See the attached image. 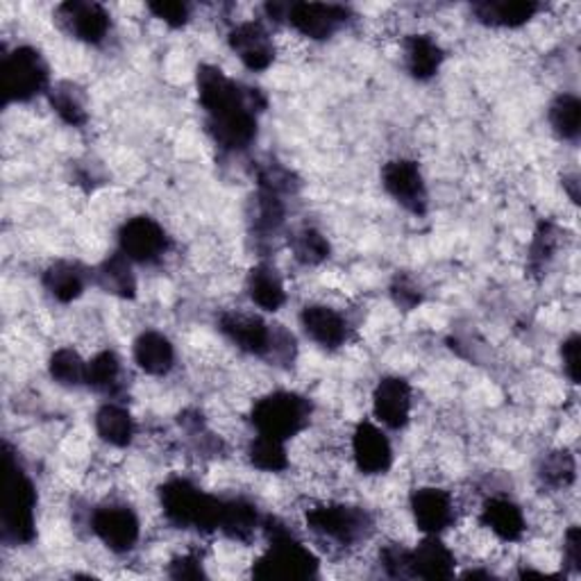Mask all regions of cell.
Listing matches in <instances>:
<instances>
[{
	"label": "cell",
	"mask_w": 581,
	"mask_h": 581,
	"mask_svg": "<svg viewBox=\"0 0 581 581\" xmlns=\"http://www.w3.org/2000/svg\"><path fill=\"white\" fill-rule=\"evenodd\" d=\"M196 85L211 139L232 152L246 150L257 139L255 91H244L219 66L211 64L198 69Z\"/></svg>",
	"instance_id": "obj_1"
},
{
	"label": "cell",
	"mask_w": 581,
	"mask_h": 581,
	"mask_svg": "<svg viewBox=\"0 0 581 581\" xmlns=\"http://www.w3.org/2000/svg\"><path fill=\"white\" fill-rule=\"evenodd\" d=\"M267 532L269 547L252 566V577L257 579H311L319 572V559L313 552L296 539L288 527L269 516L261 520Z\"/></svg>",
	"instance_id": "obj_2"
},
{
	"label": "cell",
	"mask_w": 581,
	"mask_h": 581,
	"mask_svg": "<svg viewBox=\"0 0 581 581\" xmlns=\"http://www.w3.org/2000/svg\"><path fill=\"white\" fill-rule=\"evenodd\" d=\"M160 505L166 520L182 530H198L205 534L219 532L223 499L205 493L189 480H169L160 491Z\"/></svg>",
	"instance_id": "obj_3"
},
{
	"label": "cell",
	"mask_w": 581,
	"mask_h": 581,
	"mask_svg": "<svg viewBox=\"0 0 581 581\" xmlns=\"http://www.w3.org/2000/svg\"><path fill=\"white\" fill-rule=\"evenodd\" d=\"M37 491L18 457L5 445V507H3V541L8 545H28L37 536Z\"/></svg>",
	"instance_id": "obj_4"
},
{
	"label": "cell",
	"mask_w": 581,
	"mask_h": 581,
	"mask_svg": "<svg viewBox=\"0 0 581 581\" xmlns=\"http://www.w3.org/2000/svg\"><path fill=\"white\" fill-rule=\"evenodd\" d=\"M311 418V403L294 391H275L263 395L250 411V422L257 434L271 436L277 441H288L298 436Z\"/></svg>",
	"instance_id": "obj_5"
},
{
	"label": "cell",
	"mask_w": 581,
	"mask_h": 581,
	"mask_svg": "<svg viewBox=\"0 0 581 581\" xmlns=\"http://www.w3.org/2000/svg\"><path fill=\"white\" fill-rule=\"evenodd\" d=\"M48 64L33 46H18L0 64L5 102H28L48 91Z\"/></svg>",
	"instance_id": "obj_6"
},
{
	"label": "cell",
	"mask_w": 581,
	"mask_h": 581,
	"mask_svg": "<svg viewBox=\"0 0 581 581\" xmlns=\"http://www.w3.org/2000/svg\"><path fill=\"white\" fill-rule=\"evenodd\" d=\"M307 527L336 545H355L363 541L373 530V518L361 507L343 505V502H327L307 509Z\"/></svg>",
	"instance_id": "obj_7"
},
{
	"label": "cell",
	"mask_w": 581,
	"mask_h": 581,
	"mask_svg": "<svg viewBox=\"0 0 581 581\" xmlns=\"http://www.w3.org/2000/svg\"><path fill=\"white\" fill-rule=\"evenodd\" d=\"M219 325L236 348L252 357H275L284 346H294V336H288L286 332L277 336L267 321L252 313L227 311L221 316Z\"/></svg>",
	"instance_id": "obj_8"
},
{
	"label": "cell",
	"mask_w": 581,
	"mask_h": 581,
	"mask_svg": "<svg viewBox=\"0 0 581 581\" xmlns=\"http://www.w3.org/2000/svg\"><path fill=\"white\" fill-rule=\"evenodd\" d=\"M166 230L150 217H135L119 230V252L132 263H157L169 252Z\"/></svg>",
	"instance_id": "obj_9"
},
{
	"label": "cell",
	"mask_w": 581,
	"mask_h": 581,
	"mask_svg": "<svg viewBox=\"0 0 581 581\" xmlns=\"http://www.w3.org/2000/svg\"><path fill=\"white\" fill-rule=\"evenodd\" d=\"M353 12L336 3H288L286 23L313 41H325L350 21Z\"/></svg>",
	"instance_id": "obj_10"
},
{
	"label": "cell",
	"mask_w": 581,
	"mask_h": 581,
	"mask_svg": "<svg viewBox=\"0 0 581 581\" xmlns=\"http://www.w3.org/2000/svg\"><path fill=\"white\" fill-rule=\"evenodd\" d=\"M91 532L96 539L116 554L135 549L141 536V522L137 514L125 505H104L91 516Z\"/></svg>",
	"instance_id": "obj_11"
},
{
	"label": "cell",
	"mask_w": 581,
	"mask_h": 581,
	"mask_svg": "<svg viewBox=\"0 0 581 581\" xmlns=\"http://www.w3.org/2000/svg\"><path fill=\"white\" fill-rule=\"evenodd\" d=\"M382 184L386 194L413 217H422L428 211L425 177L413 160H391L384 164Z\"/></svg>",
	"instance_id": "obj_12"
},
{
	"label": "cell",
	"mask_w": 581,
	"mask_h": 581,
	"mask_svg": "<svg viewBox=\"0 0 581 581\" xmlns=\"http://www.w3.org/2000/svg\"><path fill=\"white\" fill-rule=\"evenodd\" d=\"M457 559L441 536L425 534L413 549L403 552V577L418 579H450L455 577Z\"/></svg>",
	"instance_id": "obj_13"
},
{
	"label": "cell",
	"mask_w": 581,
	"mask_h": 581,
	"mask_svg": "<svg viewBox=\"0 0 581 581\" xmlns=\"http://www.w3.org/2000/svg\"><path fill=\"white\" fill-rule=\"evenodd\" d=\"M409 507L413 514V522L422 534L441 536L445 530H450L457 520V507L453 495L436 486L416 489L411 493Z\"/></svg>",
	"instance_id": "obj_14"
},
{
	"label": "cell",
	"mask_w": 581,
	"mask_h": 581,
	"mask_svg": "<svg viewBox=\"0 0 581 581\" xmlns=\"http://www.w3.org/2000/svg\"><path fill=\"white\" fill-rule=\"evenodd\" d=\"M58 18L64 30L77 41L98 46L110 35L112 18L110 12L98 3H83V0H69L58 8Z\"/></svg>",
	"instance_id": "obj_15"
},
{
	"label": "cell",
	"mask_w": 581,
	"mask_h": 581,
	"mask_svg": "<svg viewBox=\"0 0 581 581\" xmlns=\"http://www.w3.org/2000/svg\"><path fill=\"white\" fill-rule=\"evenodd\" d=\"M413 405V393L407 380L398 375L382 378L373 391V416L388 430H405Z\"/></svg>",
	"instance_id": "obj_16"
},
{
	"label": "cell",
	"mask_w": 581,
	"mask_h": 581,
	"mask_svg": "<svg viewBox=\"0 0 581 581\" xmlns=\"http://www.w3.org/2000/svg\"><path fill=\"white\" fill-rule=\"evenodd\" d=\"M230 48L252 73L267 71L275 62V44L269 30L257 21L239 23L227 35Z\"/></svg>",
	"instance_id": "obj_17"
},
{
	"label": "cell",
	"mask_w": 581,
	"mask_h": 581,
	"mask_svg": "<svg viewBox=\"0 0 581 581\" xmlns=\"http://www.w3.org/2000/svg\"><path fill=\"white\" fill-rule=\"evenodd\" d=\"M353 457L363 474H384L393 466L388 436L371 420H361L353 434Z\"/></svg>",
	"instance_id": "obj_18"
},
{
	"label": "cell",
	"mask_w": 581,
	"mask_h": 581,
	"mask_svg": "<svg viewBox=\"0 0 581 581\" xmlns=\"http://www.w3.org/2000/svg\"><path fill=\"white\" fill-rule=\"evenodd\" d=\"M300 325L305 334L325 350H336L348 341L346 316L327 305H307L300 311Z\"/></svg>",
	"instance_id": "obj_19"
},
{
	"label": "cell",
	"mask_w": 581,
	"mask_h": 581,
	"mask_svg": "<svg viewBox=\"0 0 581 581\" xmlns=\"http://www.w3.org/2000/svg\"><path fill=\"white\" fill-rule=\"evenodd\" d=\"M480 520L499 541H505V543H518L527 530L522 509L509 497L486 499Z\"/></svg>",
	"instance_id": "obj_20"
},
{
	"label": "cell",
	"mask_w": 581,
	"mask_h": 581,
	"mask_svg": "<svg viewBox=\"0 0 581 581\" xmlns=\"http://www.w3.org/2000/svg\"><path fill=\"white\" fill-rule=\"evenodd\" d=\"M135 363L146 375L162 378L169 375L175 366V348L162 332H144L135 341Z\"/></svg>",
	"instance_id": "obj_21"
},
{
	"label": "cell",
	"mask_w": 581,
	"mask_h": 581,
	"mask_svg": "<svg viewBox=\"0 0 581 581\" xmlns=\"http://www.w3.org/2000/svg\"><path fill=\"white\" fill-rule=\"evenodd\" d=\"M41 282L52 300L69 305L85 294L87 273L73 261H55L46 269Z\"/></svg>",
	"instance_id": "obj_22"
},
{
	"label": "cell",
	"mask_w": 581,
	"mask_h": 581,
	"mask_svg": "<svg viewBox=\"0 0 581 581\" xmlns=\"http://www.w3.org/2000/svg\"><path fill=\"white\" fill-rule=\"evenodd\" d=\"M541 8L536 3H509V0H484L474 3L472 14L489 28H520L530 23Z\"/></svg>",
	"instance_id": "obj_23"
},
{
	"label": "cell",
	"mask_w": 581,
	"mask_h": 581,
	"mask_svg": "<svg viewBox=\"0 0 581 581\" xmlns=\"http://www.w3.org/2000/svg\"><path fill=\"white\" fill-rule=\"evenodd\" d=\"M445 55L438 41L430 35H411L405 41V62L413 81L428 83L438 73Z\"/></svg>",
	"instance_id": "obj_24"
},
{
	"label": "cell",
	"mask_w": 581,
	"mask_h": 581,
	"mask_svg": "<svg viewBox=\"0 0 581 581\" xmlns=\"http://www.w3.org/2000/svg\"><path fill=\"white\" fill-rule=\"evenodd\" d=\"M96 280L104 294L121 300H132L137 296V277L132 271V261L123 252H114L104 259L96 271Z\"/></svg>",
	"instance_id": "obj_25"
},
{
	"label": "cell",
	"mask_w": 581,
	"mask_h": 581,
	"mask_svg": "<svg viewBox=\"0 0 581 581\" xmlns=\"http://www.w3.org/2000/svg\"><path fill=\"white\" fill-rule=\"evenodd\" d=\"M250 300L263 311H280L286 302V288L280 273L271 263H259L248 275L246 282Z\"/></svg>",
	"instance_id": "obj_26"
},
{
	"label": "cell",
	"mask_w": 581,
	"mask_h": 581,
	"mask_svg": "<svg viewBox=\"0 0 581 581\" xmlns=\"http://www.w3.org/2000/svg\"><path fill=\"white\" fill-rule=\"evenodd\" d=\"M257 527H261V518H259V511L250 499H246V497L223 499V516H221L219 532H223L232 541L246 543L255 536Z\"/></svg>",
	"instance_id": "obj_27"
},
{
	"label": "cell",
	"mask_w": 581,
	"mask_h": 581,
	"mask_svg": "<svg viewBox=\"0 0 581 581\" xmlns=\"http://www.w3.org/2000/svg\"><path fill=\"white\" fill-rule=\"evenodd\" d=\"M96 432L104 443L127 447L135 438V420H132L125 407L108 403L96 411Z\"/></svg>",
	"instance_id": "obj_28"
},
{
	"label": "cell",
	"mask_w": 581,
	"mask_h": 581,
	"mask_svg": "<svg viewBox=\"0 0 581 581\" xmlns=\"http://www.w3.org/2000/svg\"><path fill=\"white\" fill-rule=\"evenodd\" d=\"M549 125L564 141H577L581 132V100L574 94H561L549 104Z\"/></svg>",
	"instance_id": "obj_29"
},
{
	"label": "cell",
	"mask_w": 581,
	"mask_h": 581,
	"mask_svg": "<svg viewBox=\"0 0 581 581\" xmlns=\"http://www.w3.org/2000/svg\"><path fill=\"white\" fill-rule=\"evenodd\" d=\"M284 191L271 189V187H263L259 184V194L255 200V230L263 236H271L275 234L282 223H284V200H282Z\"/></svg>",
	"instance_id": "obj_30"
},
{
	"label": "cell",
	"mask_w": 581,
	"mask_h": 581,
	"mask_svg": "<svg viewBox=\"0 0 581 581\" xmlns=\"http://www.w3.org/2000/svg\"><path fill=\"white\" fill-rule=\"evenodd\" d=\"M48 373L62 386H83L87 384V361L73 348H60L48 359Z\"/></svg>",
	"instance_id": "obj_31"
},
{
	"label": "cell",
	"mask_w": 581,
	"mask_h": 581,
	"mask_svg": "<svg viewBox=\"0 0 581 581\" xmlns=\"http://www.w3.org/2000/svg\"><path fill=\"white\" fill-rule=\"evenodd\" d=\"M248 459L257 470L263 472H282L288 468L286 443L257 434L248 447Z\"/></svg>",
	"instance_id": "obj_32"
},
{
	"label": "cell",
	"mask_w": 581,
	"mask_h": 581,
	"mask_svg": "<svg viewBox=\"0 0 581 581\" xmlns=\"http://www.w3.org/2000/svg\"><path fill=\"white\" fill-rule=\"evenodd\" d=\"M288 244H290V252H294L296 261L305 263V267H319V263H323L332 252L327 236L313 227H305L296 232L294 236H290Z\"/></svg>",
	"instance_id": "obj_33"
},
{
	"label": "cell",
	"mask_w": 581,
	"mask_h": 581,
	"mask_svg": "<svg viewBox=\"0 0 581 581\" xmlns=\"http://www.w3.org/2000/svg\"><path fill=\"white\" fill-rule=\"evenodd\" d=\"M50 108L55 110V114L71 127H83L89 116L85 110V100L73 85H58L48 91Z\"/></svg>",
	"instance_id": "obj_34"
},
{
	"label": "cell",
	"mask_w": 581,
	"mask_h": 581,
	"mask_svg": "<svg viewBox=\"0 0 581 581\" xmlns=\"http://www.w3.org/2000/svg\"><path fill=\"white\" fill-rule=\"evenodd\" d=\"M577 478V463L568 450L549 453L539 463V480L549 489H568Z\"/></svg>",
	"instance_id": "obj_35"
},
{
	"label": "cell",
	"mask_w": 581,
	"mask_h": 581,
	"mask_svg": "<svg viewBox=\"0 0 581 581\" xmlns=\"http://www.w3.org/2000/svg\"><path fill=\"white\" fill-rule=\"evenodd\" d=\"M121 378V359L112 350L98 353L87 361V386L100 393H112L119 386Z\"/></svg>",
	"instance_id": "obj_36"
},
{
	"label": "cell",
	"mask_w": 581,
	"mask_h": 581,
	"mask_svg": "<svg viewBox=\"0 0 581 581\" xmlns=\"http://www.w3.org/2000/svg\"><path fill=\"white\" fill-rule=\"evenodd\" d=\"M557 252V230H554L552 223H541L534 244L530 250V267L532 271H543L549 259Z\"/></svg>",
	"instance_id": "obj_37"
},
{
	"label": "cell",
	"mask_w": 581,
	"mask_h": 581,
	"mask_svg": "<svg viewBox=\"0 0 581 581\" xmlns=\"http://www.w3.org/2000/svg\"><path fill=\"white\" fill-rule=\"evenodd\" d=\"M148 10L154 18L164 21L171 28H184L191 18V8L177 0H160V3H148Z\"/></svg>",
	"instance_id": "obj_38"
},
{
	"label": "cell",
	"mask_w": 581,
	"mask_h": 581,
	"mask_svg": "<svg viewBox=\"0 0 581 581\" xmlns=\"http://www.w3.org/2000/svg\"><path fill=\"white\" fill-rule=\"evenodd\" d=\"M391 296L395 300V305L403 307V309H416L420 302H422V294H420V288L407 280V277H398L395 280V284L391 286Z\"/></svg>",
	"instance_id": "obj_39"
},
{
	"label": "cell",
	"mask_w": 581,
	"mask_h": 581,
	"mask_svg": "<svg viewBox=\"0 0 581 581\" xmlns=\"http://www.w3.org/2000/svg\"><path fill=\"white\" fill-rule=\"evenodd\" d=\"M579 343H581L579 334H572L564 341V346H561L564 371L572 384H579Z\"/></svg>",
	"instance_id": "obj_40"
},
{
	"label": "cell",
	"mask_w": 581,
	"mask_h": 581,
	"mask_svg": "<svg viewBox=\"0 0 581 581\" xmlns=\"http://www.w3.org/2000/svg\"><path fill=\"white\" fill-rule=\"evenodd\" d=\"M171 577L173 579H200L205 577L202 561L196 557V554H182V557L173 559L171 564Z\"/></svg>",
	"instance_id": "obj_41"
},
{
	"label": "cell",
	"mask_w": 581,
	"mask_h": 581,
	"mask_svg": "<svg viewBox=\"0 0 581 581\" xmlns=\"http://www.w3.org/2000/svg\"><path fill=\"white\" fill-rule=\"evenodd\" d=\"M564 559H566V564L574 572L581 570V532H579L577 524H572L570 530L566 532V539H564Z\"/></svg>",
	"instance_id": "obj_42"
},
{
	"label": "cell",
	"mask_w": 581,
	"mask_h": 581,
	"mask_svg": "<svg viewBox=\"0 0 581 581\" xmlns=\"http://www.w3.org/2000/svg\"><path fill=\"white\" fill-rule=\"evenodd\" d=\"M564 187L568 189V194H570L572 202H579V182H577V177H574V175L564 180Z\"/></svg>",
	"instance_id": "obj_43"
}]
</instances>
